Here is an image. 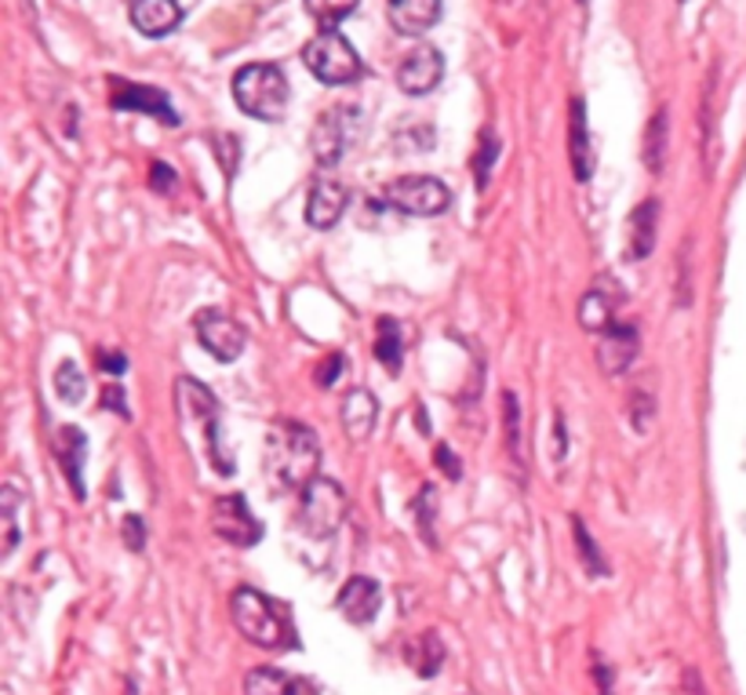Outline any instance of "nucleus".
Returning <instances> with one entry per match:
<instances>
[{"label":"nucleus","instance_id":"obj_1","mask_svg":"<svg viewBox=\"0 0 746 695\" xmlns=\"http://www.w3.org/2000/svg\"><path fill=\"white\" fill-rule=\"evenodd\" d=\"M321 444L313 430L295 419H281L266 434V481L273 492H306L317 481Z\"/></svg>","mask_w":746,"mask_h":695},{"label":"nucleus","instance_id":"obj_2","mask_svg":"<svg viewBox=\"0 0 746 695\" xmlns=\"http://www.w3.org/2000/svg\"><path fill=\"white\" fill-rule=\"evenodd\" d=\"M230 615H233V626L241 631V637L252 641V645H259V648L281 652V648L295 645V626L288 623L284 608L273 597L259 594V590H252V586L233 590Z\"/></svg>","mask_w":746,"mask_h":695},{"label":"nucleus","instance_id":"obj_3","mask_svg":"<svg viewBox=\"0 0 746 695\" xmlns=\"http://www.w3.org/2000/svg\"><path fill=\"white\" fill-rule=\"evenodd\" d=\"M233 99H238L241 113H248L252 121H281L288 102H292V88H288V77L281 66L273 62H248L233 77Z\"/></svg>","mask_w":746,"mask_h":695},{"label":"nucleus","instance_id":"obj_4","mask_svg":"<svg viewBox=\"0 0 746 695\" xmlns=\"http://www.w3.org/2000/svg\"><path fill=\"white\" fill-rule=\"evenodd\" d=\"M350 514V500L346 492L339 488L335 481L329 477H317L306 484L303 492V503H299V532L306 535V540L321 543V540H332V535L343 528V521Z\"/></svg>","mask_w":746,"mask_h":695},{"label":"nucleus","instance_id":"obj_5","mask_svg":"<svg viewBox=\"0 0 746 695\" xmlns=\"http://www.w3.org/2000/svg\"><path fill=\"white\" fill-rule=\"evenodd\" d=\"M303 62L321 84H332V88L353 84L364 73L357 48H353L339 30H321L313 37V41L303 48Z\"/></svg>","mask_w":746,"mask_h":695},{"label":"nucleus","instance_id":"obj_6","mask_svg":"<svg viewBox=\"0 0 746 695\" xmlns=\"http://www.w3.org/2000/svg\"><path fill=\"white\" fill-rule=\"evenodd\" d=\"M179 409L186 419H193L204 437H208V459L215 463L219 474H233V459L222 449V437H219V401L212 397V390H204L201 383H193V379H179Z\"/></svg>","mask_w":746,"mask_h":695},{"label":"nucleus","instance_id":"obj_7","mask_svg":"<svg viewBox=\"0 0 746 695\" xmlns=\"http://www.w3.org/2000/svg\"><path fill=\"white\" fill-rule=\"evenodd\" d=\"M361 131H364V117L357 107H332L317 124H313V139H310L313 157L329 168L339 164L353 150V142L361 139Z\"/></svg>","mask_w":746,"mask_h":695},{"label":"nucleus","instance_id":"obj_8","mask_svg":"<svg viewBox=\"0 0 746 695\" xmlns=\"http://www.w3.org/2000/svg\"><path fill=\"white\" fill-rule=\"evenodd\" d=\"M386 201L397 208L401 215H415V219H434L441 212H448L452 193L441 179L430 175H404L394 179L386 187Z\"/></svg>","mask_w":746,"mask_h":695},{"label":"nucleus","instance_id":"obj_9","mask_svg":"<svg viewBox=\"0 0 746 695\" xmlns=\"http://www.w3.org/2000/svg\"><path fill=\"white\" fill-rule=\"evenodd\" d=\"M193 328H198L201 346H204L208 353H212L215 361H222V364L238 361L241 353H244V346H248L244 324H241V321H233V318H226V313H222V310H201V313H198V321H193Z\"/></svg>","mask_w":746,"mask_h":695},{"label":"nucleus","instance_id":"obj_10","mask_svg":"<svg viewBox=\"0 0 746 695\" xmlns=\"http://www.w3.org/2000/svg\"><path fill=\"white\" fill-rule=\"evenodd\" d=\"M212 528L230 546H255L263 540V524L252 517L244 495H219L212 506Z\"/></svg>","mask_w":746,"mask_h":695},{"label":"nucleus","instance_id":"obj_11","mask_svg":"<svg viewBox=\"0 0 746 695\" xmlns=\"http://www.w3.org/2000/svg\"><path fill=\"white\" fill-rule=\"evenodd\" d=\"M113 84V95H110V107L113 110H128V113H150L157 117L161 124L175 128L182 117L175 113V107L168 102V95L161 88H150V84H132V81H110Z\"/></svg>","mask_w":746,"mask_h":695},{"label":"nucleus","instance_id":"obj_12","mask_svg":"<svg viewBox=\"0 0 746 695\" xmlns=\"http://www.w3.org/2000/svg\"><path fill=\"white\" fill-rule=\"evenodd\" d=\"M444 77V56L437 48H415L409 59L397 66V84L404 95H430Z\"/></svg>","mask_w":746,"mask_h":695},{"label":"nucleus","instance_id":"obj_13","mask_svg":"<svg viewBox=\"0 0 746 695\" xmlns=\"http://www.w3.org/2000/svg\"><path fill=\"white\" fill-rule=\"evenodd\" d=\"M623 306V292H619V281L615 278H597L594 288L579 299V324L586 332H608L615 324V313Z\"/></svg>","mask_w":746,"mask_h":695},{"label":"nucleus","instance_id":"obj_14","mask_svg":"<svg viewBox=\"0 0 746 695\" xmlns=\"http://www.w3.org/2000/svg\"><path fill=\"white\" fill-rule=\"evenodd\" d=\"M637 346H641L637 328H634V324L615 321V324L608 328V332H601V343H597V369L605 372V375H623V372L634 364Z\"/></svg>","mask_w":746,"mask_h":695},{"label":"nucleus","instance_id":"obj_15","mask_svg":"<svg viewBox=\"0 0 746 695\" xmlns=\"http://www.w3.org/2000/svg\"><path fill=\"white\" fill-rule=\"evenodd\" d=\"M379 605H383V590H379V583L369 580V575H353L335 597V608L343 612V620H350L353 626H369L379 615Z\"/></svg>","mask_w":746,"mask_h":695},{"label":"nucleus","instance_id":"obj_16","mask_svg":"<svg viewBox=\"0 0 746 695\" xmlns=\"http://www.w3.org/2000/svg\"><path fill=\"white\" fill-rule=\"evenodd\" d=\"M346 201H350V193H346L343 182L317 179L310 187V197H306V222H310V226H317V230H332L335 222L343 219Z\"/></svg>","mask_w":746,"mask_h":695},{"label":"nucleus","instance_id":"obj_17","mask_svg":"<svg viewBox=\"0 0 746 695\" xmlns=\"http://www.w3.org/2000/svg\"><path fill=\"white\" fill-rule=\"evenodd\" d=\"M128 16H132V26H135L139 33H147V37H168V33L179 30L182 8H179V0H132Z\"/></svg>","mask_w":746,"mask_h":695},{"label":"nucleus","instance_id":"obj_18","mask_svg":"<svg viewBox=\"0 0 746 695\" xmlns=\"http://www.w3.org/2000/svg\"><path fill=\"white\" fill-rule=\"evenodd\" d=\"M390 26L404 37L426 33L430 26H437L441 19V0H390L386 4Z\"/></svg>","mask_w":746,"mask_h":695},{"label":"nucleus","instance_id":"obj_19","mask_svg":"<svg viewBox=\"0 0 746 695\" xmlns=\"http://www.w3.org/2000/svg\"><path fill=\"white\" fill-rule=\"evenodd\" d=\"M56 455H59V466L62 474H67L70 488L77 500H84V481H81V466H84V455H88V441L77 426H62L56 430Z\"/></svg>","mask_w":746,"mask_h":695},{"label":"nucleus","instance_id":"obj_20","mask_svg":"<svg viewBox=\"0 0 746 695\" xmlns=\"http://www.w3.org/2000/svg\"><path fill=\"white\" fill-rule=\"evenodd\" d=\"M656 230H659V201H645L641 208H634L631 230H626V255L634 262L648 259L652 248H656Z\"/></svg>","mask_w":746,"mask_h":695},{"label":"nucleus","instance_id":"obj_21","mask_svg":"<svg viewBox=\"0 0 746 695\" xmlns=\"http://www.w3.org/2000/svg\"><path fill=\"white\" fill-rule=\"evenodd\" d=\"M568 150H572V168L575 179L586 182L594 175V147H591V128H586V102L572 99V124H568Z\"/></svg>","mask_w":746,"mask_h":695},{"label":"nucleus","instance_id":"obj_22","mask_svg":"<svg viewBox=\"0 0 746 695\" xmlns=\"http://www.w3.org/2000/svg\"><path fill=\"white\" fill-rule=\"evenodd\" d=\"M375 419H379V401L372 397V393L364 386L350 390L346 401H343V430H346V437L364 441L375 430Z\"/></svg>","mask_w":746,"mask_h":695},{"label":"nucleus","instance_id":"obj_23","mask_svg":"<svg viewBox=\"0 0 746 695\" xmlns=\"http://www.w3.org/2000/svg\"><path fill=\"white\" fill-rule=\"evenodd\" d=\"M666 147H671V110H656L645 131V147H641V157H645V168L652 175H659L666 168Z\"/></svg>","mask_w":746,"mask_h":695},{"label":"nucleus","instance_id":"obj_24","mask_svg":"<svg viewBox=\"0 0 746 695\" xmlns=\"http://www.w3.org/2000/svg\"><path fill=\"white\" fill-rule=\"evenodd\" d=\"M404 655H409V663L419 671V677H434L441 671V663H444V645H441V637L434 631H426V634H419L409 648H404Z\"/></svg>","mask_w":746,"mask_h":695},{"label":"nucleus","instance_id":"obj_25","mask_svg":"<svg viewBox=\"0 0 746 695\" xmlns=\"http://www.w3.org/2000/svg\"><path fill=\"white\" fill-rule=\"evenodd\" d=\"M375 357H379V364H386L390 372H401L404 339H401V324H397L394 318H379V332H375Z\"/></svg>","mask_w":746,"mask_h":695},{"label":"nucleus","instance_id":"obj_26","mask_svg":"<svg viewBox=\"0 0 746 695\" xmlns=\"http://www.w3.org/2000/svg\"><path fill=\"white\" fill-rule=\"evenodd\" d=\"M244 695H303L299 685L288 674L273 671V666H259L244 677Z\"/></svg>","mask_w":746,"mask_h":695},{"label":"nucleus","instance_id":"obj_27","mask_svg":"<svg viewBox=\"0 0 746 695\" xmlns=\"http://www.w3.org/2000/svg\"><path fill=\"white\" fill-rule=\"evenodd\" d=\"M503 419H506V449L514 459V470H525V444H521V409L514 393H503Z\"/></svg>","mask_w":746,"mask_h":695},{"label":"nucleus","instance_id":"obj_28","mask_svg":"<svg viewBox=\"0 0 746 695\" xmlns=\"http://www.w3.org/2000/svg\"><path fill=\"white\" fill-rule=\"evenodd\" d=\"M56 393H59V401H67V404H81L84 401L88 379L81 375V369H77L73 361H62L56 369Z\"/></svg>","mask_w":746,"mask_h":695},{"label":"nucleus","instance_id":"obj_29","mask_svg":"<svg viewBox=\"0 0 746 695\" xmlns=\"http://www.w3.org/2000/svg\"><path fill=\"white\" fill-rule=\"evenodd\" d=\"M361 0H306V11L321 22V30H335L346 16L357 11Z\"/></svg>","mask_w":746,"mask_h":695},{"label":"nucleus","instance_id":"obj_30","mask_svg":"<svg viewBox=\"0 0 746 695\" xmlns=\"http://www.w3.org/2000/svg\"><path fill=\"white\" fill-rule=\"evenodd\" d=\"M572 528H575V546H579V557H583L586 572L597 575V580H601V575H608L605 557H601V550L594 546V540H591V532H586L583 517H572Z\"/></svg>","mask_w":746,"mask_h":695},{"label":"nucleus","instance_id":"obj_31","mask_svg":"<svg viewBox=\"0 0 746 695\" xmlns=\"http://www.w3.org/2000/svg\"><path fill=\"white\" fill-rule=\"evenodd\" d=\"M434 500H437V492L430 488V484H423V492H419L415 500H412V514L419 517V528H423V540H426L430 546H437V535H434L437 506H434Z\"/></svg>","mask_w":746,"mask_h":695},{"label":"nucleus","instance_id":"obj_32","mask_svg":"<svg viewBox=\"0 0 746 695\" xmlns=\"http://www.w3.org/2000/svg\"><path fill=\"white\" fill-rule=\"evenodd\" d=\"M16 510H19V492L8 484L4 495H0V517H4V543H0V550H4V554H11V550H16V543H19V521H16Z\"/></svg>","mask_w":746,"mask_h":695},{"label":"nucleus","instance_id":"obj_33","mask_svg":"<svg viewBox=\"0 0 746 695\" xmlns=\"http://www.w3.org/2000/svg\"><path fill=\"white\" fill-rule=\"evenodd\" d=\"M495 157H500V135H495V131H481V147H477V161H474V168H477V187L481 190L488 187V175H492V168H495Z\"/></svg>","mask_w":746,"mask_h":695},{"label":"nucleus","instance_id":"obj_34","mask_svg":"<svg viewBox=\"0 0 746 695\" xmlns=\"http://www.w3.org/2000/svg\"><path fill=\"white\" fill-rule=\"evenodd\" d=\"M343 372H346V357H343V353H329V357L317 364V375H313V379H317L321 390H332Z\"/></svg>","mask_w":746,"mask_h":695},{"label":"nucleus","instance_id":"obj_35","mask_svg":"<svg viewBox=\"0 0 746 695\" xmlns=\"http://www.w3.org/2000/svg\"><path fill=\"white\" fill-rule=\"evenodd\" d=\"M124 543H128V550H135L139 554V550L147 546V521L135 517V514L124 517Z\"/></svg>","mask_w":746,"mask_h":695},{"label":"nucleus","instance_id":"obj_36","mask_svg":"<svg viewBox=\"0 0 746 695\" xmlns=\"http://www.w3.org/2000/svg\"><path fill=\"white\" fill-rule=\"evenodd\" d=\"M434 463L448 474V481H460L463 477V466H460V459H455V452L448 449V444H437L434 449Z\"/></svg>","mask_w":746,"mask_h":695},{"label":"nucleus","instance_id":"obj_37","mask_svg":"<svg viewBox=\"0 0 746 695\" xmlns=\"http://www.w3.org/2000/svg\"><path fill=\"white\" fill-rule=\"evenodd\" d=\"M150 187H153L157 193H168V190L175 187V172H172V168H168L164 161H157V164H153V172H150Z\"/></svg>","mask_w":746,"mask_h":695},{"label":"nucleus","instance_id":"obj_38","mask_svg":"<svg viewBox=\"0 0 746 695\" xmlns=\"http://www.w3.org/2000/svg\"><path fill=\"white\" fill-rule=\"evenodd\" d=\"M102 404H107L110 412H121V419H132V412H128V404H124V390L121 386H107L102 390Z\"/></svg>","mask_w":746,"mask_h":695},{"label":"nucleus","instance_id":"obj_39","mask_svg":"<svg viewBox=\"0 0 746 695\" xmlns=\"http://www.w3.org/2000/svg\"><path fill=\"white\" fill-rule=\"evenodd\" d=\"M99 364L107 369V375H121L128 369L124 353H110V350H99Z\"/></svg>","mask_w":746,"mask_h":695},{"label":"nucleus","instance_id":"obj_40","mask_svg":"<svg viewBox=\"0 0 746 695\" xmlns=\"http://www.w3.org/2000/svg\"><path fill=\"white\" fill-rule=\"evenodd\" d=\"M601 695H612V692H608V688H601Z\"/></svg>","mask_w":746,"mask_h":695},{"label":"nucleus","instance_id":"obj_41","mask_svg":"<svg viewBox=\"0 0 746 695\" xmlns=\"http://www.w3.org/2000/svg\"><path fill=\"white\" fill-rule=\"evenodd\" d=\"M579 4H586V0H579Z\"/></svg>","mask_w":746,"mask_h":695}]
</instances>
